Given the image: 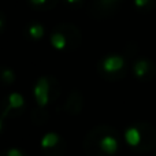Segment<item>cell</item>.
Returning <instances> with one entry per match:
<instances>
[{
    "instance_id": "6da1fadb",
    "label": "cell",
    "mask_w": 156,
    "mask_h": 156,
    "mask_svg": "<svg viewBox=\"0 0 156 156\" xmlns=\"http://www.w3.org/2000/svg\"><path fill=\"white\" fill-rule=\"evenodd\" d=\"M121 149V136L110 125H97L86 133L83 151L88 156H116Z\"/></svg>"
},
{
    "instance_id": "7a4b0ae2",
    "label": "cell",
    "mask_w": 156,
    "mask_h": 156,
    "mask_svg": "<svg viewBox=\"0 0 156 156\" xmlns=\"http://www.w3.org/2000/svg\"><path fill=\"white\" fill-rule=\"evenodd\" d=\"M125 143L129 148L138 154H145L156 145V129L149 123H133L125 130Z\"/></svg>"
},
{
    "instance_id": "3957f363",
    "label": "cell",
    "mask_w": 156,
    "mask_h": 156,
    "mask_svg": "<svg viewBox=\"0 0 156 156\" xmlns=\"http://www.w3.org/2000/svg\"><path fill=\"white\" fill-rule=\"evenodd\" d=\"M82 34L80 29L73 23H58L49 34V43L55 51L69 52L80 47Z\"/></svg>"
},
{
    "instance_id": "277c9868",
    "label": "cell",
    "mask_w": 156,
    "mask_h": 156,
    "mask_svg": "<svg viewBox=\"0 0 156 156\" xmlns=\"http://www.w3.org/2000/svg\"><path fill=\"white\" fill-rule=\"evenodd\" d=\"M60 83L54 76H41L33 86V97L37 108L47 110L60 96Z\"/></svg>"
},
{
    "instance_id": "5b68a950",
    "label": "cell",
    "mask_w": 156,
    "mask_h": 156,
    "mask_svg": "<svg viewBox=\"0 0 156 156\" xmlns=\"http://www.w3.org/2000/svg\"><path fill=\"white\" fill-rule=\"evenodd\" d=\"M97 73L107 81H119L127 73V62L125 56L118 54L105 55L97 63Z\"/></svg>"
},
{
    "instance_id": "8992f818",
    "label": "cell",
    "mask_w": 156,
    "mask_h": 156,
    "mask_svg": "<svg viewBox=\"0 0 156 156\" xmlns=\"http://www.w3.org/2000/svg\"><path fill=\"white\" fill-rule=\"evenodd\" d=\"M40 148L45 156H65L66 140L56 132H48L41 137Z\"/></svg>"
},
{
    "instance_id": "52a82bcc",
    "label": "cell",
    "mask_w": 156,
    "mask_h": 156,
    "mask_svg": "<svg viewBox=\"0 0 156 156\" xmlns=\"http://www.w3.org/2000/svg\"><path fill=\"white\" fill-rule=\"evenodd\" d=\"M25 110V99L18 92H11L4 99L0 110V115L4 118H16Z\"/></svg>"
},
{
    "instance_id": "ba28073f",
    "label": "cell",
    "mask_w": 156,
    "mask_h": 156,
    "mask_svg": "<svg viewBox=\"0 0 156 156\" xmlns=\"http://www.w3.org/2000/svg\"><path fill=\"white\" fill-rule=\"evenodd\" d=\"M123 2L125 0H93L90 5V15L97 19L111 16Z\"/></svg>"
},
{
    "instance_id": "9c48e42d",
    "label": "cell",
    "mask_w": 156,
    "mask_h": 156,
    "mask_svg": "<svg viewBox=\"0 0 156 156\" xmlns=\"http://www.w3.org/2000/svg\"><path fill=\"white\" fill-rule=\"evenodd\" d=\"M133 76L137 78L141 82H148L156 74V66L152 60L147 59V58H140V59L134 60L132 66Z\"/></svg>"
},
{
    "instance_id": "30bf717a",
    "label": "cell",
    "mask_w": 156,
    "mask_h": 156,
    "mask_svg": "<svg viewBox=\"0 0 156 156\" xmlns=\"http://www.w3.org/2000/svg\"><path fill=\"white\" fill-rule=\"evenodd\" d=\"M83 107H85V97H83L82 92L78 90V89H74V90L70 92V94L66 99L63 110L67 115L77 116L82 112Z\"/></svg>"
},
{
    "instance_id": "8fae6325",
    "label": "cell",
    "mask_w": 156,
    "mask_h": 156,
    "mask_svg": "<svg viewBox=\"0 0 156 156\" xmlns=\"http://www.w3.org/2000/svg\"><path fill=\"white\" fill-rule=\"evenodd\" d=\"M25 37L30 41H40L41 38L45 34V30H44V26L38 22H30V23L26 25L23 30Z\"/></svg>"
},
{
    "instance_id": "7c38bea8",
    "label": "cell",
    "mask_w": 156,
    "mask_h": 156,
    "mask_svg": "<svg viewBox=\"0 0 156 156\" xmlns=\"http://www.w3.org/2000/svg\"><path fill=\"white\" fill-rule=\"evenodd\" d=\"M16 80V74L8 66H0V85L2 86H11L14 85Z\"/></svg>"
},
{
    "instance_id": "4fadbf2b",
    "label": "cell",
    "mask_w": 156,
    "mask_h": 156,
    "mask_svg": "<svg viewBox=\"0 0 156 156\" xmlns=\"http://www.w3.org/2000/svg\"><path fill=\"white\" fill-rule=\"evenodd\" d=\"M59 0H29L30 5L38 11H48L56 7Z\"/></svg>"
},
{
    "instance_id": "5bb4252c",
    "label": "cell",
    "mask_w": 156,
    "mask_h": 156,
    "mask_svg": "<svg viewBox=\"0 0 156 156\" xmlns=\"http://www.w3.org/2000/svg\"><path fill=\"white\" fill-rule=\"evenodd\" d=\"M155 4L156 0H134V5L138 11H151Z\"/></svg>"
},
{
    "instance_id": "9a60e30c",
    "label": "cell",
    "mask_w": 156,
    "mask_h": 156,
    "mask_svg": "<svg viewBox=\"0 0 156 156\" xmlns=\"http://www.w3.org/2000/svg\"><path fill=\"white\" fill-rule=\"evenodd\" d=\"M0 156H26L22 149L16 148V147H11V148L4 149L3 152H0Z\"/></svg>"
},
{
    "instance_id": "2e32d148",
    "label": "cell",
    "mask_w": 156,
    "mask_h": 156,
    "mask_svg": "<svg viewBox=\"0 0 156 156\" xmlns=\"http://www.w3.org/2000/svg\"><path fill=\"white\" fill-rule=\"evenodd\" d=\"M5 27H7V18H5V15L0 11V34L5 30Z\"/></svg>"
},
{
    "instance_id": "e0dca14e",
    "label": "cell",
    "mask_w": 156,
    "mask_h": 156,
    "mask_svg": "<svg viewBox=\"0 0 156 156\" xmlns=\"http://www.w3.org/2000/svg\"><path fill=\"white\" fill-rule=\"evenodd\" d=\"M65 2L67 3V5H70V7L77 8V7H80V5L82 4L83 0H65Z\"/></svg>"
},
{
    "instance_id": "ac0fdd59",
    "label": "cell",
    "mask_w": 156,
    "mask_h": 156,
    "mask_svg": "<svg viewBox=\"0 0 156 156\" xmlns=\"http://www.w3.org/2000/svg\"><path fill=\"white\" fill-rule=\"evenodd\" d=\"M4 116H2V115H0V133H2L3 132V127H4Z\"/></svg>"
}]
</instances>
